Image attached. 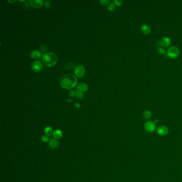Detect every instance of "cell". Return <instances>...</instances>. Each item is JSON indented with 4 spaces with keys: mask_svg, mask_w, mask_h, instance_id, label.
<instances>
[{
    "mask_svg": "<svg viewBox=\"0 0 182 182\" xmlns=\"http://www.w3.org/2000/svg\"><path fill=\"white\" fill-rule=\"evenodd\" d=\"M76 77L73 74H67L63 75L60 80V84L63 88L70 89L74 88L77 83Z\"/></svg>",
    "mask_w": 182,
    "mask_h": 182,
    "instance_id": "obj_1",
    "label": "cell"
},
{
    "mask_svg": "<svg viewBox=\"0 0 182 182\" xmlns=\"http://www.w3.org/2000/svg\"><path fill=\"white\" fill-rule=\"evenodd\" d=\"M58 61L57 55L53 53H46L42 56L43 63L46 66H54Z\"/></svg>",
    "mask_w": 182,
    "mask_h": 182,
    "instance_id": "obj_2",
    "label": "cell"
},
{
    "mask_svg": "<svg viewBox=\"0 0 182 182\" xmlns=\"http://www.w3.org/2000/svg\"><path fill=\"white\" fill-rule=\"evenodd\" d=\"M168 56L173 59L177 58L179 55V49L175 46L170 47L167 51Z\"/></svg>",
    "mask_w": 182,
    "mask_h": 182,
    "instance_id": "obj_3",
    "label": "cell"
},
{
    "mask_svg": "<svg viewBox=\"0 0 182 182\" xmlns=\"http://www.w3.org/2000/svg\"><path fill=\"white\" fill-rule=\"evenodd\" d=\"M144 129L145 131L147 133H153L156 129L155 123L153 121H149L146 122L144 125Z\"/></svg>",
    "mask_w": 182,
    "mask_h": 182,
    "instance_id": "obj_4",
    "label": "cell"
},
{
    "mask_svg": "<svg viewBox=\"0 0 182 182\" xmlns=\"http://www.w3.org/2000/svg\"><path fill=\"white\" fill-rule=\"evenodd\" d=\"M74 73L75 75L78 77H82L85 73V68L81 65H77L75 67Z\"/></svg>",
    "mask_w": 182,
    "mask_h": 182,
    "instance_id": "obj_5",
    "label": "cell"
},
{
    "mask_svg": "<svg viewBox=\"0 0 182 182\" xmlns=\"http://www.w3.org/2000/svg\"><path fill=\"white\" fill-rule=\"evenodd\" d=\"M31 68L34 72H39L42 68V64L39 60H35L33 62L31 65Z\"/></svg>",
    "mask_w": 182,
    "mask_h": 182,
    "instance_id": "obj_6",
    "label": "cell"
},
{
    "mask_svg": "<svg viewBox=\"0 0 182 182\" xmlns=\"http://www.w3.org/2000/svg\"><path fill=\"white\" fill-rule=\"evenodd\" d=\"M157 133L159 135L161 136H165L168 134L169 129L166 126L161 125V126H160L157 128Z\"/></svg>",
    "mask_w": 182,
    "mask_h": 182,
    "instance_id": "obj_7",
    "label": "cell"
},
{
    "mask_svg": "<svg viewBox=\"0 0 182 182\" xmlns=\"http://www.w3.org/2000/svg\"><path fill=\"white\" fill-rule=\"evenodd\" d=\"M29 3L33 8L39 9L42 6L43 2L42 0H30Z\"/></svg>",
    "mask_w": 182,
    "mask_h": 182,
    "instance_id": "obj_8",
    "label": "cell"
},
{
    "mask_svg": "<svg viewBox=\"0 0 182 182\" xmlns=\"http://www.w3.org/2000/svg\"><path fill=\"white\" fill-rule=\"evenodd\" d=\"M171 44V40L168 37H163L160 41L159 45L162 47H168Z\"/></svg>",
    "mask_w": 182,
    "mask_h": 182,
    "instance_id": "obj_9",
    "label": "cell"
},
{
    "mask_svg": "<svg viewBox=\"0 0 182 182\" xmlns=\"http://www.w3.org/2000/svg\"><path fill=\"white\" fill-rule=\"evenodd\" d=\"M88 89V85L85 83L81 82L77 85V90L81 92H85Z\"/></svg>",
    "mask_w": 182,
    "mask_h": 182,
    "instance_id": "obj_10",
    "label": "cell"
},
{
    "mask_svg": "<svg viewBox=\"0 0 182 182\" xmlns=\"http://www.w3.org/2000/svg\"><path fill=\"white\" fill-rule=\"evenodd\" d=\"M59 144L58 141L56 138H51L49 143V146L51 149H56Z\"/></svg>",
    "mask_w": 182,
    "mask_h": 182,
    "instance_id": "obj_11",
    "label": "cell"
},
{
    "mask_svg": "<svg viewBox=\"0 0 182 182\" xmlns=\"http://www.w3.org/2000/svg\"><path fill=\"white\" fill-rule=\"evenodd\" d=\"M141 30L142 33L145 34V35H149V34L151 32V28L149 26V25H142V28H141Z\"/></svg>",
    "mask_w": 182,
    "mask_h": 182,
    "instance_id": "obj_12",
    "label": "cell"
},
{
    "mask_svg": "<svg viewBox=\"0 0 182 182\" xmlns=\"http://www.w3.org/2000/svg\"><path fill=\"white\" fill-rule=\"evenodd\" d=\"M31 57L34 59H38L41 57V53L38 50H34L31 53Z\"/></svg>",
    "mask_w": 182,
    "mask_h": 182,
    "instance_id": "obj_13",
    "label": "cell"
},
{
    "mask_svg": "<svg viewBox=\"0 0 182 182\" xmlns=\"http://www.w3.org/2000/svg\"><path fill=\"white\" fill-rule=\"evenodd\" d=\"M53 136L54 137V138H56V139H59V138L62 137L63 133L60 130L57 129L54 132Z\"/></svg>",
    "mask_w": 182,
    "mask_h": 182,
    "instance_id": "obj_14",
    "label": "cell"
},
{
    "mask_svg": "<svg viewBox=\"0 0 182 182\" xmlns=\"http://www.w3.org/2000/svg\"><path fill=\"white\" fill-rule=\"evenodd\" d=\"M45 132L46 135L48 136V137L51 136L52 135H53V134H54L53 130L50 127H47L45 129Z\"/></svg>",
    "mask_w": 182,
    "mask_h": 182,
    "instance_id": "obj_15",
    "label": "cell"
},
{
    "mask_svg": "<svg viewBox=\"0 0 182 182\" xmlns=\"http://www.w3.org/2000/svg\"><path fill=\"white\" fill-rule=\"evenodd\" d=\"M151 116H152V113H151V112L150 111L147 110V111H145L144 112L143 117L144 118V119H145L146 120L150 119L151 118Z\"/></svg>",
    "mask_w": 182,
    "mask_h": 182,
    "instance_id": "obj_16",
    "label": "cell"
},
{
    "mask_svg": "<svg viewBox=\"0 0 182 182\" xmlns=\"http://www.w3.org/2000/svg\"><path fill=\"white\" fill-rule=\"evenodd\" d=\"M75 97L78 99H82L84 97V94L83 92L77 90L75 91Z\"/></svg>",
    "mask_w": 182,
    "mask_h": 182,
    "instance_id": "obj_17",
    "label": "cell"
},
{
    "mask_svg": "<svg viewBox=\"0 0 182 182\" xmlns=\"http://www.w3.org/2000/svg\"><path fill=\"white\" fill-rule=\"evenodd\" d=\"M115 4L113 3H111L108 6V9L110 11H114L115 10Z\"/></svg>",
    "mask_w": 182,
    "mask_h": 182,
    "instance_id": "obj_18",
    "label": "cell"
},
{
    "mask_svg": "<svg viewBox=\"0 0 182 182\" xmlns=\"http://www.w3.org/2000/svg\"><path fill=\"white\" fill-rule=\"evenodd\" d=\"M40 51H41L42 53H45L47 50V48L45 45H42L40 47Z\"/></svg>",
    "mask_w": 182,
    "mask_h": 182,
    "instance_id": "obj_19",
    "label": "cell"
},
{
    "mask_svg": "<svg viewBox=\"0 0 182 182\" xmlns=\"http://www.w3.org/2000/svg\"><path fill=\"white\" fill-rule=\"evenodd\" d=\"M158 52H159V53L160 54H164L166 53V50H164L163 47H161V46H159V48H158Z\"/></svg>",
    "mask_w": 182,
    "mask_h": 182,
    "instance_id": "obj_20",
    "label": "cell"
},
{
    "mask_svg": "<svg viewBox=\"0 0 182 182\" xmlns=\"http://www.w3.org/2000/svg\"><path fill=\"white\" fill-rule=\"evenodd\" d=\"M41 140L43 142H45V143H47V142H48L49 141V137L47 135H43L41 137Z\"/></svg>",
    "mask_w": 182,
    "mask_h": 182,
    "instance_id": "obj_21",
    "label": "cell"
},
{
    "mask_svg": "<svg viewBox=\"0 0 182 182\" xmlns=\"http://www.w3.org/2000/svg\"><path fill=\"white\" fill-rule=\"evenodd\" d=\"M74 66V64L73 63H67L65 65V67L67 69H71L72 68V67H73Z\"/></svg>",
    "mask_w": 182,
    "mask_h": 182,
    "instance_id": "obj_22",
    "label": "cell"
},
{
    "mask_svg": "<svg viewBox=\"0 0 182 182\" xmlns=\"http://www.w3.org/2000/svg\"><path fill=\"white\" fill-rule=\"evenodd\" d=\"M114 4L118 6H121L122 5V1L120 0H115L114 1Z\"/></svg>",
    "mask_w": 182,
    "mask_h": 182,
    "instance_id": "obj_23",
    "label": "cell"
},
{
    "mask_svg": "<svg viewBox=\"0 0 182 182\" xmlns=\"http://www.w3.org/2000/svg\"><path fill=\"white\" fill-rule=\"evenodd\" d=\"M109 1L108 0H101L100 1V3L103 4V5H106L109 3Z\"/></svg>",
    "mask_w": 182,
    "mask_h": 182,
    "instance_id": "obj_24",
    "label": "cell"
},
{
    "mask_svg": "<svg viewBox=\"0 0 182 182\" xmlns=\"http://www.w3.org/2000/svg\"><path fill=\"white\" fill-rule=\"evenodd\" d=\"M69 95H70V97H74V96H75V91H73V90H71L69 92Z\"/></svg>",
    "mask_w": 182,
    "mask_h": 182,
    "instance_id": "obj_25",
    "label": "cell"
},
{
    "mask_svg": "<svg viewBox=\"0 0 182 182\" xmlns=\"http://www.w3.org/2000/svg\"><path fill=\"white\" fill-rule=\"evenodd\" d=\"M50 2L49 1H45V6H46V8H48L50 6Z\"/></svg>",
    "mask_w": 182,
    "mask_h": 182,
    "instance_id": "obj_26",
    "label": "cell"
},
{
    "mask_svg": "<svg viewBox=\"0 0 182 182\" xmlns=\"http://www.w3.org/2000/svg\"><path fill=\"white\" fill-rule=\"evenodd\" d=\"M74 105H75V106L76 107H80V105L78 103H75Z\"/></svg>",
    "mask_w": 182,
    "mask_h": 182,
    "instance_id": "obj_27",
    "label": "cell"
},
{
    "mask_svg": "<svg viewBox=\"0 0 182 182\" xmlns=\"http://www.w3.org/2000/svg\"><path fill=\"white\" fill-rule=\"evenodd\" d=\"M158 119H155V121H154V122L156 124L157 123H158Z\"/></svg>",
    "mask_w": 182,
    "mask_h": 182,
    "instance_id": "obj_28",
    "label": "cell"
}]
</instances>
